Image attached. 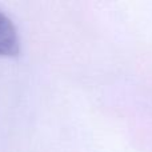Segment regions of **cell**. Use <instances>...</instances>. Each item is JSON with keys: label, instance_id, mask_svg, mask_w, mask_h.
Wrapping results in <instances>:
<instances>
[{"label": "cell", "instance_id": "1", "mask_svg": "<svg viewBox=\"0 0 152 152\" xmlns=\"http://www.w3.org/2000/svg\"><path fill=\"white\" fill-rule=\"evenodd\" d=\"M20 50L18 31L13 23L0 12V56H16Z\"/></svg>", "mask_w": 152, "mask_h": 152}]
</instances>
